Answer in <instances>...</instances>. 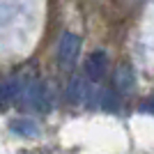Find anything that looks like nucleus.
<instances>
[{"label":"nucleus","mask_w":154,"mask_h":154,"mask_svg":"<svg viewBox=\"0 0 154 154\" xmlns=\"http://www.w3.org/2000/svg\"><path fill=\"white\" fill-rule=\"evenodd\" d=\"M12 129L19 131V134H23V136H35L37 134V127L32 122H28V120H16V122H12Z\"/></svg>","instance_id":"6"},{"label":"nucleus","mask_w":154,"mask_h":154,"mask_svg":"<svg viewBox=\"0 0 154 154\" xmlns=\"http://www.w3.org/2000/svg\"><path fill=\"white\" fill-rule=\"evenodd\" d=\"M101 106L106 110H117V106H120V97H117V92L115 90H106L103 92V97H101Z\"/></svg>","instance_id":"5"},{"label":"nucleus","mask_w":154,"mask_h":154,"mask_svg":"<svg viewBox=\"0 0 154 154\" xmlns=\"http://www.w3.org/2000/svg\"><path fill=\"white\" fill-rule=\"evenodd\" d=\"M134 88V74H131V67L127 64H120L115 69V76H113V90L117 94H122V92H129Z\"/></svg>","instance_id":"3"},{"label":"nucleus","mask_w":154,"mask_h":154,"mask_svg":"<svg viewBox=\"0 0 154 154\" xmlns=\"http://www.w3.org/2000/svg\"><path fill=\"white\" fill-rule=\"evenodd\" d=\"M106 67H108V55L103 51H94L85 62V76L90 78L92 83H99L106 74Z\"/></svg>","instance_id":"2"},{"label":"nucleus","mask_w":154,"mask_h":154,"mask_svg":"<svg viewBox=\"0 0 154 154\" xmlns=\"http://www.w3.org/2000/svg\"><path fill=\"white\" fill-rule=\"evenodd\" d=\"M78 51H81V39L71 32H64L62 39H60V48H58V60H60V67L62 69H74L78 58Z\"/></svg>","instance_id":"1"},{"label":"nucleus","mask_w":154,"mask_h":154,"mask_svg":"<svg viewBox=\"0 0 154 154\" xmlns=\"http://www.w3.org/2000/svg\"><path fill=\"white\" fill-rule=\"evenodd\" d=\"M140 113H152V115H154V97L149 99V101L140 103Z\"/></svg>","instance_id":"7"},{"label":"nucleus","mask_w":154,"mask_h":154,"mask_svg":"<svg viewBox=\"0 0 154 154\" xmlns=\"http://www.w3.org/2000/svg\"><path fill=\"white\" fill-rule=\"evenodd\" d=\"M85 97V81L81 76H74L71 78V83H69V101H81Z\"/></svg>","instance_id":"4"}]
</instances>
